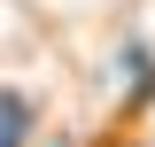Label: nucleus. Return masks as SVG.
<instances>
[{
	"label": "nucleus",
	"mask_w": 155,
	"mask_h": 147,
	"mask_svg": "<svg viewBox=\"0 0 155 147\" xmlns=\"http://www.w3.org/2000/svg\"><path fill=\"white\" fill-rule=\"evenodd\" d=\"M0 147H23V101H0Z\"/></svg>",
	"instance_id": "1"
}]
</instances>
